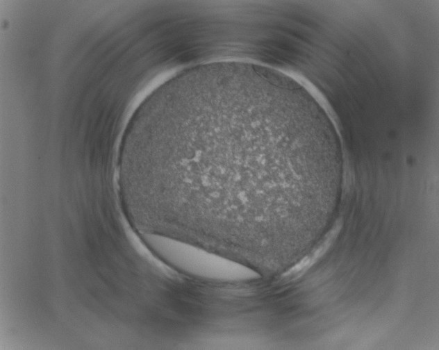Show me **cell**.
<instances>
[{"instance_id": "1", "label": "cell", "mask_w": 439, "mask_h": 350, "mask_svg": "<svg viewBox=\"0 0 439 350\" xmlns=\"http://www.w3.org/2000/svg\"><path fill=\"white\" fill-rule=\"evenodd\" d=\"M306 110L270 74L225 77L181 92L163 115L138 174L162 232L227 245L260 237L265 206L291 160L312 159Z\"/></svg>"}]
</instances>
